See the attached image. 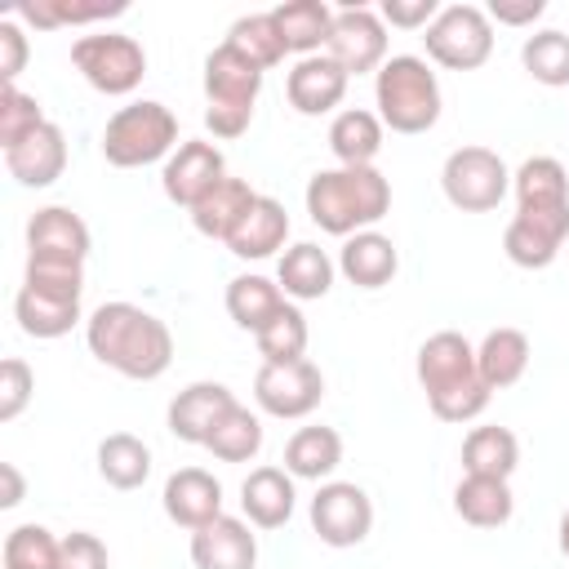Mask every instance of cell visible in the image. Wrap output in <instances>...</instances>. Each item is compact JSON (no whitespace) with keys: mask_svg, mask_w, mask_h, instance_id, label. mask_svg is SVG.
I'll return each instance as SVG.
<instances>
[{"mask_svg":"<svg viewBox=\"0 0 569 569\" xmlns=\"http://www.w3.org/2000/svg\"><path fill=\"white\" fill-rule=\"evenodd\" d=\"M89 351L133 382H156L173 365V333L160 316L133 307V302H102L84 320Z\"/></svg>","mask_w":569,"mask_h":569,"instance_id":"cell-1","label":"cell"},{"mask_svg":"<svg viewBox=\"0 0 569 569\" xmlns=\"http://www.w3.org/2000/svg\"><path fill=\"white\" fill-rule=\"evenodd\" d=\"M253 400L262 413L271 418H284V422H298L307 413L320 409L325 400V373L302 356V360H289V365H262L253 373Z\"/></svg>","mask_w":569,"mask_h":569,"instance_id":"cell-10","label":"cell"},{"mask_svg":"<svg viewBox=\"0 0 569 569\" xmlns=\"http://www.w3.org/2000/svg\"><path fill=\"white\" fill-rule=\"evenodd\" d=\"M347 84H351V76L329 53L298 58L293 71L284 76V93H289V107L298 116H329L347 98Z\"/></svg>","mask_w":569,"mask_h":569,"instance_id":"cell-16","label":"cell"},{"mask_svg":"<svg viewBox=\"0 0 569 569\" xmlns=\"http://www.w3.org/2000/svg\"><path fill=\"white\" fill-rule=\"evenodd\" d=\"M556 542H560V556L569 560V507H565V516H560V529H556Z\"/></svg>","mask_w":569,"mask_h":569,"instance_id":"cell-50","label":"cell"},{"mask_svg":"<svg viewBox=\"0 0 569 569\" xmlns=\"http://www.w3.org/2000/svg\"><path fill=\"white\" fill-rule=\"evenodd\" d=\"M4 169H9V178L18 187H31V191L53 187L62 178V169H67V138H62V129L53 120H44L22 142L4 147Z\"/></svg>","mask_w":569,"mask_h":569,"instance_id":"cell-17","label":"cell"},{"mask_svg":"<svg viewBox=\"0 0 569 569\" xmlns=\"http://www.w3.org/2000/svg\"><path fill=\"white\" fill-rule=\"evenodd\" d=\"M453 511L471 525V529H502L516 511L511 485L493 480V476H462L453 489Z\"/></svg>","mask_w":569,"mask_h":569,"instance_id":"cell-31","label":"cell"},{"mask_svg":"<svg viewBox=\"0 0 569 569\" xmlns=\"http://www.w3.org/2000/svg\"><path fill=\"white\" fill-rule=\"evenodd\" d=\"M516 209L525 213H565L569 209V173L556 156H529L511 173Z\"/></svg>","mask_w":569,"mask_h":569,"instance_id":"cell-23","label":"cell"},{"mask_svg":"<svg viewBox=\"0 0 569 569\" xmlns=\"http://www.w3.org/2000/svg\"><path fill=\"white\" fill-rule=\"evenodd\" d=\"M338 271L356 284V289H382L396 280L400 271V253L391 244V236L382 231H356L342 240L338 249Z\"/></svg>","mask_w":569,"mask_h":569,"instance_id":"cell-21","label":"cell"},{"mask_svg":"<svg viewBox=\"0 0 569 569\" xmlns=\"http://www.w3.org/2000/svg\"><path fill=\"white\" fill-rule=\"evenodd\" d=\"M204 449H209L218 462H249V458H258V449H262V418L249 413L244 405H236V409L213 427V436L204 440Z\"/></svg>","mask_w":569,"mask_h":569,"instance_id":"cell-39","label":"cell"},{"mask_svg":"<svg viewBox=\"0 0 569 569\" xmlns=\"http://www.w3.org/2000/svg\"><path fill=\"white\" fill-rule=\"evenodd\" d=\"M58 569H107V542L89 529H71L58 542Z\"/></svg>","mask_w":569,"mask_h":569,"instance_id":"cell-45","label":"cell"},{"mask_svg":"<svg viewBox=\"0 0 569 569\" xmlns=\"http://www.w3.org/2000/svg\"><path fill=\"white\" fill-rule=\"evenodd\" d=\"M485 13H489V22H502V27H529L533 18L547 13V0H525V4H502V0H493Z\"/></svg>","mask_w":569,"mask_h":569,"instance_id":"cell-48","label":"cell"},{"mask_svg":"<svg viewBox=\"0 0 569 569\" xmlns=\"http://www.w3.org/2000/svg\"><path fill=\"white\" fill-rule=\"evenodd\" d=\"M311 529L325 547H356L373 529V502L351 480H329L311 498Z\"/></svg>","mask_w":569,"mask_h":569,"instance_id":"cell-11","label":"cell"},{"mask_svg":"<svg viewBox=\"0 0 569 569\" xmlns=\"http://www.w3.org/2000/svg\"><path fill=\"white\" fill-rule=\"evenodd\" d=\"M391 209V182L369 164V169H320L307 182V213L320 231L329 236H356V231H373V222H382Z\"/></svg>","mask_w":569,"mask_h":569,"instance_id":"cell-3","label":"cell"},{"mask_svg":"<svg viewBox=\"0 0 569 569\" xmlns=\"http://www.w3.org/2000/svg\"><path fill=\"white\" fill-rule=\"evenodd\" d=\"M293 476L284 467H253L240 485V507L253 529H280L293 516Z\"/></svg>","mask_w":569,"mask_h":569,"instance_id":"cell-22","label":"cell"},{"mask_svg":"<svg viewBox=\"0 0 569 569\" xmlns=\"http://www.w3.org/2000/svg\"><path fill=\"white\" fill-rule=\"evenodd\" d=\"M307 338H311V333H307V316H302L293 302H284L280 316L267 320V325L253 333L262 365H289V360H302V356H307Z\"/></svg>","mask_w":569,"mask_h":569,"instance_id":"cell-38","label":"cell"},{"mask_svg":"<svg viewBox=\"0 0 569 569\" xmlns=\"http://www.w3.org/2000/svg\"><path fill=\"white\" fill-rule=\"evenodd\" d=\"M569 240V209L565 213H525L516 209V218L502 231V249L516 267L525 271H542L556 262V253Z\"/></svg>","mask_w":569,"mask_h":569,"instance_id":"cell-14","label":"cell"},{"mask_svg":"<svg viewBox=\"0 0 569 569\" xmlns=\"http://www.w3.org/2000/svg\"><path fill=\"white\" fill-rule=\"evenodd\" d=\"M333 271H338V262H333L320 244L302 240V244H289V249L280 253L276 284H280L284 298H293V302H316V298H325V293L333 289Z\"/></svg>","mask_w":569,"mask_h":569,"instance_id":"cell-24","label":"cell"},{"mask_svg":"<svg viewBox=\"0 0 569 569\" xmlns=\"http://www.w3.org/2000/svg\"><path fill=\"white\" fill-rule=\"evenodd\" d=\"M382 133H387V124L378 120V111L347 107L329 124V151L347 169H369L378 160V151H382Z\"/></svg>","mask_w":569,"mask_h":569,"instance_id":"cell-25","label":"cell"},{"mask_svg":"<svg viewBox=\"0 0 569 569\" xmlns=\"http://www.w3.org/2000/svg\"><path fill=\"white\" fill-rule=\"evenodd\" d=\"M98 476H102L111 489H120V493L142 489L147 476H151V449H147L138 436H129V431H111V436L98 445Z\"/></svg>","mask_w":569,"mask_h":569,"instance_id":"cell-36","label":"cell"},{"mask_svg":"<svg viewBox=\"0 0 569 569\" xmlns=\"http://www.w3.org/2000/svg\"><path fill=\"white\" fill-rule=\"evenodd\" d=\"M227 44H231L236 53H244L258 71L280 67L284 53H289V44H284V36L276 31V18H271V13H244V18H236L231 31H227Z\"/></svg>","mask_w":569,"mask_h":569,"instance_id":"cell-37","label":"cell"},{"mask_svg":"<svg viewBox=\"0 0 569 569\" xmlns=\"http://www.w3.org/2000/svg\"><path fill=\"white\" fill-rule=\"evenodd\" d=\"M22 284H27V289H36V293H49V298L80 302V293H84V267H80V262L27 258V276H22Z\"/></svg>","mask_w":569,"mask_h":569,"instance_id":"cell-42","label":"cell"},{"mask_svg":"<svg viewBox=\"0 0 569 569\" xmlns=\"http://www.w3.org/2000/svg\"><path fill=\"white\" fill-rule=\"evenodd\" d=\"M476 369H480L489 391L516 387L525 378V369H529V338L520 329H511V325L489 329L480 338V347H476Z\"/></svg>","mask_w":569,"mask_h":569,"instance_id":"cell-28","label":"cell"},{"mask_svg":"<svg viewBox=\"0 0 569 569\" xmlns=\"http://www.w3.org/2000/svg\"><path fill=\"white\" fill-rule=\"evenodd\" d=\"M4 569H9V565H4Z\"/></svg>","mask_w":569,"mask_h":569,"instance_id":"cell-51","label":"cell"},{"mask_svg":"<svg viewBox=\"0 0 569 569\" xmlns=\"http://www.w3.org/2000/svg\"><path fill=\"white\" fill-rule=\"evenodd\" d=\"M31 391H36L31 365H27L22 356H9V360L0 365V422H13V418L27 409Z\"/></svg>","mask_w":569,"mask_h":569,"instance_id":"cell-44","label":"cell"},{"mask_svg":"<svg viewBox=\"0 0 569 569\" xmlns=\"http://www.w3.org/2000/svg\"><path fill=\"white\" fill-rule=\"evenodd\" d=\"M342 467V436L333 427H298L284 445V471L293 480H329Z\"/></svg>","mask_w":569,"mask_h":569,"instance_id":"cell-30","label":"cell"},{"mask_svg":"<svg viewBox=\"0 0 569 569\" xmlns=\"http://www.w3.org/2000/svg\"><path fill=\"white\" fill-rule=\"evenodd\" d=\"M13 320L27 338H67L76 325H80V302H67V298H49V293H36V289H18L13 298Z\"/></svg>","mask_w":569,"mask_h":569,"instance_id":"cell-33","label":"cell"},{"mask_svg":"<svg viewBox=\"0 0 569 569\" xmlns=\"http://www.w3.org/2000/svg\"><path fill=\"white\" fill-rule=\"evenodd\" d=\"M271 18H276V31L284 36L289 53H298V58L325 53L329 31H333V9L325 0H284L271 9Z\"/></svg>","mask_w":569,"mask_h":569,"instance_id":"cell-29","label":"cell"},{"mask_svg":"<svg viewBox=\"0 0 569 569\" xmlns=\"http://www.w3.org/2000/svg\"><path fill=\"white\" fill-rule=\"evenodd\" d=\"M440 9H445V4H436V0H382L378 18H382V27L427 31V27L436 22V13H440Z\"/></svg>","mask_w":569,"mask_h":569,"instance_id":"cell-46","label":"cell"},{"mask_svg":"<svg viewBox=\"0 0 569 569\" xmlns=\"http://www.w3.org/2000/svg\"><path fill=\"white\" fill-rule=\"evenodd\" d=\"M71 62L76 71L84 76L89 89L107 93V98H124L142 84L147 76V53L133 36H120V31H93V36H80L71 44Z\"/></svg>","mask_w":569,"mask_h":569,"instance_id":"cell-8","label":"cell"},{"mask_svg":"<svg viewBox=\"0 0 569 569\" xmlns=\"http://www.w3.org/2000/svg\"><path fill=\"white\" fill-rule=\"evenodd\" d=\"M253 200H258V191H253L244 178H222V182L191 209V227H196L200 236L227 244V240L236 236V227L249 218Z\"/></svg>","mask_w":569,"mask_h":569,"instance_id":"cell-26","label":"cell"},{"mask_svg":"<svg viewBox=\"0 0 569 569\" xmlns=\"http://www.w3.org/2000/svg\"><path fill=\"white\" fill-rule=\"evenodd\" d=\"M240 400L231 396V387L222 382H191L169 400V431L182 445H204L213 436V427L236 409Z\"/></svg>","mask_w":569,"mask_h":569,"instance_id":"cell-18","label":"cell"},{"mask_svg":"<svg viewBox=\"0 0 569 569\" xmlns=\"http://www.w3.org/2000/svg\"><path fill=\"white\" fill-rule=\"evenodd\" d=\"M284 240H289V213H284V204L271 200V196H258L253 209H249V218L227 240V249L236 258H244V262H262V258L280 253Z\"/></svg>","mask_w":569,"mask_h":569,"instance_id":"cell-27","label":"cell"},{"mask_svg":"<svg viewBox=\"0 0 569 569\" xmlns=\"http://www.w3.org/2000/svg\"><path fill=\"white\" fill-rule=\"evenodd\" d=\"M325 53L347 71V76H365L387 62V27L373 9L356 4V9H338L333 13V31H329V44Z\"/></svg>","mask_w":569,"mask_h":569,"instance_id":"cell-12","label":"cell"},{"mask_svg":"<svg viewBox=\"0 0 569 569\" xmlns=\"http://www.w3.org/2000/svg\"><path fill=\"white\" fill-rule=\"evenodd\" d=\"M427 58L445 71H476L493 53V22L480 4H445L422 31Z\"/></svg>","mask_w":569,"mask_h":569,"instance_id":"cell-7","label":"cell"},{"mask_svg":"<svg viewBox=\"0 0 569 569\" xmlns=\"http://www.w3.org/2000/svg\"><path fill=\"white\" fill-rule=\"evenodd\" d=\"M378 120L391 133H427L440 120V80L418 53H396L373 76Z\"/></svg>","mask_w":569,"mask_h":569,"instance_id":"cell-4","label":"cell"},{"mask_svg":"<svg viewBox=\"0 0 569 569\" xmlns=\"http://www.w3.org/2000/svg\"><path fill=\"white\" fill-rule=\"evenodd\" d=\"M44 124V111L31 93H22L18 84H4L0 93V147H13L22 142L27 133H36Z\"/></svg>","mask_w":569,"mask_h":569,"instance_id":"cell-43","label":"cell"},{"mask_svg":"<svg viewBox=\"0 0 569 569\" xmlns=\"http://www.w3.org/2000/svg\"><path fill=\"white\" fill-rule=\"evenodd\" d=\"M22 67H27V36H22L18 18H4L0 22V76H4V84H18Z\"/></svg>","mask_w":569,"mask_h":569,"instance_id":"cell-47","label":"cell"},{"mask_svg":"<svg viewBox=\"0 0 569 569\" xmlns=\"http://www.w3.org/2000/svg\"><path fill=\"white\" fill-rule=\"evenodd\" d=\"M160 502H164V516L178 529H191L196 533V529H204L209 520L222 516V485L204 467H182V471H173L164 480Z\"/></svg>","mask_w":569,"mask_h":569,"instance_id":"cell-19","label":"cell"},{"mask_svg":"<svg viewBox=\"0 0 569 569\" xmlns=\"http://www.w3.org/2000/svg\"><path fill=\"white\" fill-rule=\"evenodd\" d=\"M520 62L525 71L547 84V89H565L569 84V36L547 27V31H533L525 44H520Z\"/></svg>","mask_w":569,"mask_h":569,"instance_id":"cell-40","label":"cell"},{"mask_svg":"<svg viewBox=\"0 0 569 569\" xmlns=\"http://www.w3.org/2000/svg\"><path fill=\"white\" fill-rule=\"evenodd\" d=\"M440 191L462 213H489L511 191V173H507L498 151H489V147H458V151L445 156Z\"/></svg>","mask_w":569,"mask_h":569,"instance_id":"cell-9","label":"cell"},{"mask_svg":"<svg viewBox=\"0 0 569 569\" xmlns=\"http://www.w3.org/2000/svg\"><path fill=\"white\" fill-rule=\"evenodd\" d=\"M0 507L9 511V507H18L22 502V476H18V467L13 462H0Z\"/></svg>","mask_w":569,"mask_h":569,"instance_id":"cell-49","label":"cell"},{"mask_svg":"<svg viewBox=\"0 0 569 569\" xmlns=\"http://www.w3.org/2000/svg\"><path fill=\"white\" fill-rule=\"evenodd\" d=\"M58 542L44 525H18L4 533V547H0V560L9 569H58Z\"/></svg>","mask_w":569,"mask_h":569,"instance_id":"cell-41","label":"cell"},{"mask_svg":"<svg viewBox=\"0 0 569 569\" xmlns=\"http://www.w3.org/2000/svg\"><path fill=\"white\" fill-rule=\"evenodd\" d=\"M173 151H178V116L156 98L120 107L102 129V156L116 169H142L169 160Z\"/></svg>","mask_w":569,"mask_h":569,"instance_id":"cell-6","label":"cell"},{"mask_svg":"<svg viewBox=\"0 0 569 569\" xmlns=\"http://www.w3.org/2000/svg\"><path fill=\"white\" fill-rule=\"evenodd\" d=\"M191 565L196 569H258V538L240 516H218L191 533Z\"/></svg>","mask_w":569,"mask_h":569,"instance_id":"cell-20","label":"cell"},{"mask_svg":"<svg viewBox=\"0 0 569 569\" xmlns=\"http://www.w3.org/2000/svg\"><path fill=\"white\" fill-rule=\"evenodd\" d=\"M222 178H227V160H222V151H218L213 142H204V138L178 142V151H173V156L164 160V169H160L164 196H169L173 204H182V209H196Z\"/></svg>","mask_w":569,"mask_h":569,"instance_id":"cell-13","label":"cell"},{"mask_svg":"<svg viewBox=\"0 0 569 569\" xmlns=\"http://www.w3.org/2000/svg\"><path fill=\"white\" fill-rule=\"evenodd\" d=\"M89 227L76 209L67 204H44L27 222V258H49V262H80L89 258Z\"/></svg>","mask_w":569,"mask_h":569,"instance_id":"cell-15","label":"cell"},{"mask_svg":"<svg viewBox=\"0 0 569 569\" xmlns=\"http://www.w3.org/2000/svg\"><path fill=\"white\" fill-rule=\"evenodd\" d=\"M129 4L116 0H22L13 9L18 22L36 27V31H58V27H84V22H98V18H120Z\"/></svg>","mask_w":569,"mask_h":569,"instance_id":"cell-35","label":"cell"},{"mask_svg":"<svg viewBox=\"0 0 569 569\" xmlns=\"http://www.w3.org/2000/svg\"><path fill=\"white\" fill-rule=\"evenodd\" d=\"M262 93V71L236 53L227 40L204 58V129L213 138H240L253 124V102Z\"/></svg>","mask_w":569,"mask_h":569,"instance_id":"cell-5","label":"cell"},{"mask_svg":"<svg viewBox=\"0 0 569 569\" xmlns=\"http://www.w3.org/2000/svg\"><path fill=\"white\" fill-rule=\"evenodd\" d=\"M418 382L440 422H471L493 396L476 369V347L453 329H440L418 347Z\"/></svg>","mask_w":569,"mask_h":569,"instance_id":"cell-2","label":"cell"},{"mask_svg":"<svg viewBox=\"0 0 569 569\" xmlns=\"http://www.w3.org/2000/svg\"><path fill=\"white\" fill-rule=\"evenodd\" d=\"M284 302H289L284 289H280L276 280L258 276V271L236 276V280L227 284V316H231L240 329H249V333H258L267 320H276Z\"/></svg>","mask_w":569,"mask_h":569,"instance_id":"cell-34","label":"cell"},{"mask_svg":"<svg viewBox=\"0 0 569 569\" xmlns=\"http://www.w3.org/2000/svg\"><path fill=\"white\" fill-rule=\"evenodd\" d=\"M520 467V440L507 427H471L462 440V471L467 476H493V480H511V471Z\"/></svg>","mask_w":569,"mask_h":569,"instance_id":"cell-32","label":"cell"}]
</instances>
